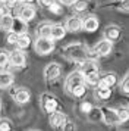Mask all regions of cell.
Here are the masks:
<instances>
[{"mask_svg":"<svg viewBox=\"0 0 129 131\" xmlns=\"http://www.w3.org/2000/svg\"><path fill=\"white\" fill-rule=\"evenodd\" d=\"M89 49L81 41H75V43H69L68 46L63 47V54L72 62H79L82 63L84 60H87L89 58Z\"/></svg>","mask_w":129,"mask_h":131,"instance_id":"6da1fadb","label":"cell"},{"mask_svg":"<svg viewBox=\"0 0 129 131\" xmlns=\"http://www.w3.org/2000/svg\"><path fill=\"white\" fill-rule=\"evenodd\" d=\"M34 50L40 56H47L54 50V40L50 37H37L34 41Z\"/></svg>","mask_w":129,"mask_h":131,"instance_id":"7a4b0ae2","label":"cell"},{"mask_svg":"<svg viewBox=\"0 0 129 131\" xmlns=\"http://www.w3.org/2000/svg\"><path fill=\"white\" fill-rule=\"evenodd\" d=\"M81 84H87V83H85V78H84L82 71H73V72H70L69 75L66 77V81H64V89H66V91L70 94V91L75 89V87L81 85Z\"/></svg>","mask_w":129,"mask_h":131,"instance_id":"3957f363","label":"cell"},{"mask_svg":"<svg viewBox=\"0 0 129 131\" xmlns=\"http://www.w3.org/2000/svg\"><path fill=\"white\" fill-rule=\"evenodd\" d=\"M35 15H37V9L29 3H22L18 9V18L23 22H27V24L35 18Z\"/></svg>","mask_w":129,"mask_h":131,"instance_id":"277c9868","label":"cell"},{"mask_svg":"<svg viewBox=\"0 0 129 131\" xmlns=\"http://www.w3.org/2000/svg\"><path fill=\"white\" fill-rule=\"evenodd\" d=\"M41 106L44 109V112L46 113H53L54 111H57L59 109V100L56 96L53 94H48V93H44V94L41 96Z\"/></svg>","mask_w":129,"mask_h":131,"instance_id":"5b68a950","label":"cell"},{"mask_svg":"<svg viewBox=\"0 0 129 131\" xmlns=\"http://www.w3.org/2000/svg\"><path fill=\"white\" fill-rule=\"evenodd\" d=\"M48 122L53 128L56 130H64L68 127V116L64 115L63 112H59V111H54L53 113H50V118H48Z\"/></svg>","mask_w":129,"mask_h":131,"instance_id":"8992f818","label":"cell"},{"mask_svg":"<svg viewBox=\"0 0 129 131\" xmlns=\"http://www.w3.org/2000/svg\"><path fill=\"white\" fill-rule=\"evenodd\" d=\"M100 115H101V119L104 121V124H107V125H119L120 124V121L117 118L116 109H113V107H101L100 109Z\"/></svg>","mask_w":129,"mask_h":131,"instance_id":"52a82bcc","label":"cell"},{"mask_svg":"<svg viewBox=\"0 0 129 131\" xmlns=\"http://www.w3.org/2000/svg\"><path fill=\"white\" fill-rule=\"evenodd\" d=\"M9 63L15 68H23L27 63V56L23 53V50L15 49L13 52L9 53Z\"/></svg>","mask_w":129,"mask_h":131,"instance_id":"ba28073f","label":"cell"},{"mask_svg":"<svg viewBox=\"0 0 129 131\" xmlns=\"http://www.w3.org/2000/svg\"><path fill=\"white\" fill-rule=\"evenodd\" d=\"M113 50V41L107 40V38H103L101 41H98L94 47V53L95 56H107V54L111 53Z\"/></svg>","mask_w":129,"mask_h":131,"instance_id":"9c48e42d","label":"cell"},{"mask_svg":"<svg viewBox=\"0 0 129 131\" xmlns=\"http://www.w3.org/2000/svg\"><path fill=\"white\" fill-rule=\"evenodd\" d=\"M60 74H62V68L59 63L56 62H51V63H48V65L44 68V77H46L47 81H54V80H57L60 77Z\"/></svg>","mask_w":129,"mask_h":131,"instance_id":"30bf717a","label":"cell"},{"mask_svg":"<svg viewBox=\"0 0 129 131\" xmlns=\"http://www.w3.org/2000/svg\"><path fill=\"white\" fill-rule=\"evenodd\" d=\"M64 28L69 32H78L79 30H82V19L79 16H76V15L69 16L64 22Z\"/></svg>","mask_w":129,"mask_h":131,"instance_id":"8fae6325","label":"cell"},{"mask_svg":"<svg viewBox=\"0 0 129 131\" xmlns=\"http://www.w3.org/2000/svg\"><path fill=\"white\" fill-rule=\"evenodd\" d=\"M98 25H100V21L97 16L94 15H89L87 18L82 19V30H85L87 32H94V31L98 30Z\"/></svg>","mask_w":129,"mask_h":131,"instance_id":"7c38bea8","label":"cell"},{"mask_svg":"<svg viewBox=\"0 0 129 131\" xmlns=\"http://www.w3.org/2000/svg\"><path fill=\"white\" fill-rule=\"evenodd\" d=\"M116 83H117L116 74L114 72H106L103 75H100V80H98V83H97V85H100V87H110L111 89Z\"/></svg>","mask_w":129,"mask_h":131,"instance_id":"4fadbf2b","label":"cell"},{"mask_svg":"<svg viewBox=\"0 0 129 131\" xmlns=\"http://www.w3.org/2000/svg\"><path fill=\"white\" fill-rule=\"evenodd\" d=\"M122 34V30L119 25H107L104 30V38L110 40V41H116Z\"/></svg>","mask_w":129,"mask_h":131,"instance_id":"5bb4252c","label":"cell"},{"mask_svg":"<svg viewBox=\"0 0 129 131\" xmlns=\"http://www.w3.org/2000/svg\"><path fill=\"white\" fill-rule=\"evenodd\" d=\"M29 99H31V93L27 89H19L13 93V100L16 102L18 105H25V103L29 102Z\"/></svg>","mask_w":129,"mask_h":131,"instance_id":"9a60e30c","label":"cell"},{"mask_svg":"<svg viewBox=\"0 0 129 131\" xmlns=\"http://www.w3.org/2000/svg\"><path fill=\"white\" fill-rule=\"evenodd\" d=\"M15 46H16V49H19V50H27V49L31 46V37H29V34H27V32L18 34Z\"/></svg>","mask_w":129,"mask_h":131,"instance_id":"2e32d148","label":"cell"},{"mask_svg":"<svg viewBox=\"0 0 129 131\" xmlns=\"http://www.w3.org/2000/svg\"><path fill=\"white\" fill-rule=\"evenodd\" d=\"M66 36V28L63 25H51V31H50V38L51 40H62Z\"/></svg>","mask_w":129,"mask_h":131,"instance_id":"e0dca14e","label":"cell"},{"mask_svg":"<svg viewBox=\"0 0 129 131\" xmlns=\"http://www.w3.org/2000/svg\"><path fill=\"white\" fill-rule=\"evenodd\" d=\"M13 18H15V16H12L9 12H6L5 15L0 18V28H2L3 31H6V32L10 31L12 25H13Z\"/></svg>","mask_w":129,"mask_h":131,"instance_id":"ac0fdd59","label":"cell"},{"mask_svg":"<svg viewBox=\"0 0 129 131\" xmlns=\"http://www.w3.org/2000/svg\"><path fill=\"white\" fill-rule=\"evenodd\" d=\"M13 84V75L7 71L0 72V89H7Z\"/></svg>","mask_w":129,"mask_h":131,"instance_id":"d6986e66","label":"cell"},{"mask_svg":"<svg viewBox=\"0 0 129 131\" xmlns=\"http://www.w3.org/2000/svg\"><path fill=\"white\" fill-rule=\"evenodd\" d=\"M95 96L98 97L100 100H107V99H110V96H111V89L110 87H100V85H97Z\"/></svg>","mask_w":129,"mask_h":131,"instance_id":"ffe728a7","label":"cell"},{"mask_svg":"<svg viewBox=\"0 0 129 131\" xmlns=\"http://www.w3.org/2000/svg\"><path fill=\"white\" fill-rule=\"evenodd\" d=\"M51 24L50 22H43L37 27V37H50Z\"/></svg>","mask_w":129,"mask_h":131,"instance_id":"44dd1931","label":"cell"},{"mask_svg":"<svg viewBox=\"0 0 129 131\" xmlns=\"http://www.w3.org/2000/svg\"><path fill=\"white\" fill-rule=\"evenodd\" d=\"M10 31H15L16 34L27 32V22L21 21L19 18H13V25H12V30Z\"/></svg>","mask_w":129,"mask_h":131,"instance_id":"7402d4cb","label":"cell"},{"mask_svg":"<svg viewBox=\"0 0 129 131\" xmlns=\"http://www.w3.org/2000/svg\"><path fill=\"white\" fill-rule=\"evenodd\" d=\"M70 6H72V9H73L75 12L81 13V12H85V10L88 9V6H89V2H88V0H75Z\"/></svg>","mask_w":129,"mask_h":131,"instance_id":"603a6c76","label":"cell"},{"mask_svg":"<svg viewBox=\"0 0 129 131\" xmlns=\"http://www.w3.org/2000/svg\"><path fill=\"white\" fill-rule=\"evenodd\" d=\"M85 93H87V84H81L70 91V96H73L76 99H82L85 96Z\"/></svg>","mask_w":129,"mask_h":131,"instance_id":"cb8c5ba5","label":"cell"},{"mask_svg":"<svg viewBox=\"0 0 129 131\" xmlns=\"http://www.w3.org/2000/svg\"><path fill=\"white\" fill-rule=\"evenodd\" d=\"M116 112H117V118H119V121H120V124L126 122V121L129 119V111H128V107L126 106L116 109Z\"/></svg>","mask_w":129,"mask_h":131,"instance_id":"d4e9b609","label":"cell"},{"mask_svg":"<svg viewBox=\"0 0 129 131\" xmlns=\"http://www.w3.org/2000/svg\"><path fill=\"white\" fill-rule=\"evenodd\" d=\"M48 10L51 13H54V15H62L63 13V5H60V3H57L56 0L54 2H51L50 5H48Z\"/></svg>","mask_w":129,"mask_h":131,"instance_id":"484cf974","label":"cell"},{"mask_svg":"<svg viewBox=\"0 0 129 131\" xmlns=\"http://www.w3.org/2000/svg\"><path fill=\"white\" fill-rule=\"evenodd\" d=\"M119 87H120V91H122L123 94H126V96L129 94V77H128V74L123 77V80L120 81V85Z\"/></svg>","mask_w":129,"mask_h":131,"instance_id":"4316f807","label":"cell"},{"mask_svg":"<svg viewBox=\"0 0 129 131\" xmlns=\"http://www.w3.org/2000/svg\"><path fill=\"white\" fill-rule=\"evenodd\" d=\"M9 63V52L0 50V68H5Z\"/></svg>","mask_w":129,"mask_h":131,"instance_id":"83f0119b","label":"cell"},{"mask_svg":"<svg viewBox=\"0 0 129 131\" xmlns=\"http://www.w3.org/2000/svg\"><path fill=\"white\" fill-rule=\"evenodd\" d=\"M91 109H93V105L89 102H82L81 105H79V111L82 113H85V115H88V113L91 112Z\"/></svg>","mask_w":129,"mask_h":131,"instance_id":"f1b7e54d","label":"cell"},{"mask_svg":"<svg viewBox=\"0 0 129 131\" xmlns=\"http://www.w3.org/2000/svg\"><path fill=\"white\" fill-rule=\"evenodd\" d=\"M16 38H18V34L15 31H7V34H6V41L9 43V44H15V43H16Z\"/></svg>","mask_w":129,"mask_h":131,"instance_id":"f546056e","label":"cell"},{"mask_svg":"<svg viewBox=\"0 0 129 131\" xmlns=\"http://www.w3.org/2000/svg\"><path fill=\"white\" fill-rule=\"evenodd\" d=\"M12 125L9 119H0V131H10Z\"/></svg>","mask_w":129,"mask_h":131,"instance_id":"4dcf8cb0","label":"cell"},{"mask_svg":"<svg viewBox=\"0 0 129 131\" xmlns=\"http://www.w3.org/2000/svg\"><path fill=\"white\" fill-rule=\"evenodd\" d=\"M73 2H75V0H59V3L63 5V6H70Z\"/></svg>","mask_w":129,"mask_h":131,"instance_id":"1f68e13d","label":"cell"},{"mask_svg":"<svg viewBox=\"0 0 129 131\" xmlns=\"http://www.w3.org/2000/svg\"><path fill=\"white\" fill-rule=\"evenodd\" d=\"M6 12H7V7H6L5 5H0V18H2Z\"/></svg>","mask_w":129,"mask_h":131,"instance_id":"d6a6232c","label":"cell"},{"mask_svg":"<svg viewBox=\"0 0 129 131\" xmlns=\"http://www.w3.org/2000/svg\"><path fill=\"white\" fill-rule=\"evenodd\" d=\"M51 2H54V0H40V3L43 5V6H48Z\"/></svg>","mask_w":129,"mask_h":131,"instance_id":"836d02e7","label":"cell"},{"mask_svg":"<svg viewBox=\"0 0 129 131\" xmlns=\"http://www.w3.org/2000/svg\"><path fill=\"white\" fill-rule=\"evenodd\" d=\"M37 0H23V3H29V5H34Z\"/></svg>","mask_w":129,"mask_h":131,"instance_id":"e575fe53","label":"cell"},{"mask_svg":"<svg viewBox=\"0 0 129 131\" xmlns=\"http://www.w3.org/2000/svg\"><path fill=\"white\" fill-rule=\"evenodd\" d=\"M7 3V0H0V5H6Z\"/></svg>","mask_w":129,"mask_h":131,"instance_id":"d590c367","label":"cell"},{"mask_svg":"<svg viewBox=\"0 0 129 131\" xmlns=\"http://www.w3.org/2000/svg\"><path fill=\"white\" fill-rule=\"evenodd\" d=\"M0 111H2V100H0Z\"/></svg>","mask_w":129,"mask_h":131,"instance_id":"8d00e7d4","label":"cell"}]
</instances>
